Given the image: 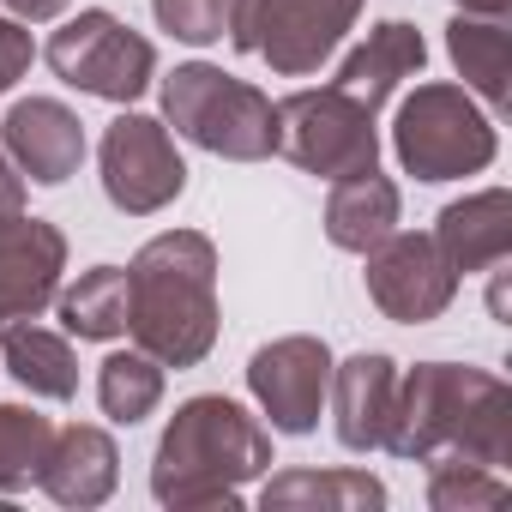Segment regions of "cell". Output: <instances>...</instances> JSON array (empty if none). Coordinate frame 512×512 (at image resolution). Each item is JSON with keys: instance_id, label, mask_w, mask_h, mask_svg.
Listing matches in <instances>:
<instances>
[{"instance_id": "484cf974", "label": "cell", "mask_w": 512, "mask_h": 512, "mask_svg": "<svg viewBox=\"0 0 512 512\" xmlns=\"http://www.w3.org/2000/svg\"><path fill=\"white\" fill-rule=\"evenodd\" d=\"M151 13H157V25H163L175 43L205 49V43H217L223 25H229V0H151Z\"/></svg>"}, {"instance_id": "ffe728a7", "label": "cell", "mask_w": 512, "mask_h": 512, "mask_svg": "<svg viewBox=\"0 0 512 512\" xmlns=\"http://www.w3.org/2000/svg\"><path fill=\"white\" fill-rule=\"evenodd\" d=\"M392 229H398V187L380 169H362V175L332 181V199H326V235H332V247L368 253Z\"/></svg>"}, {"instance_id": "603a6c76", "label": "cell", "mask_w": 512, "mask_h": 512, "mask_svg": "<svg viewBox=\"0 0 512 512\" xmlns=\"http://www.w3.org/2000/svg\"><path fill=\"white\" fill-rule=\"evenodd\" d=\"M97 404L109 422L133 428L145 422L157 404H163V362H151L145 350H115L103 368H97Z\"/></svg>"}, {"instance_id": "7a4b0ae2", "label": "cell", "mask_w": 512, "mask_h": 512, "mask_svg": "<svg viewBox=\"0 0 512 512\" xmlns=\"http://www.w3.org/2000/svg\"><path fill=\"white\" fill-rule=\"evenodd\" d=\"M127 338L163 368H199L217 344V247L199 229L151 235L127 266Z\"/></svg>"}, {"instance_id": "52a82bcc", "label": "cell", "mask_w": 512, "mask_h": 512, "mask_svg": "<svg viewBox=\"0 0 512 512\" xmlns=\"http://www.w3.org/2000/svg\"><path fill=\"white\" fill-rule=\"evenodd\" d=\"M278 109V151L320 175V181H344V175H362V169H380V127H374V109L356 103L350 91L338 85H320V91H296Z\"/></svg>"}, {"instance_id": "6da1fadb", "label": "cell", "mask_w": 512, "mask_h": 512, "mask_svg": "<svg viewBox=\"0 0 512 512\" xmlns=\"http://www.w3.org/2000/svg\"><path fill=\"white\" fill-rule=\"evenodd\" d=\"M386 452L398 458H470L500 470L512 458V392L488 368H458V362H416L398 374L392 422H386Z\"/></svg>"}, {"instance_id": "7c38bea8", "label": "cell", "mask_w": 512, "mask_h": 512, "mask_svg": "<svg viewBox=\"0 0 512 512\" xmlns=\"http://www.w3.org/2000/svg\"><path fill=\"white\" fill-rule=\"evenodd\" d=\"M67 272V235L43 217H7L0 223V320H37L61 296Z\"/></svg>"}, {"instance_id": "4316f807", "label": "cell", "mask_w": 512, "mask_h": 512, "mask_svg": "<svg viewBox=\"0 0 512 512\" xmlns=\"http://www.w3.org/2000/svg\"><path fill=\"white\" fill-rule=\"evenodd\" d=\"M31 55H37L31 31H25L13 13H0V91H13V85L31 73Z\"/></svg>"}, {"instance_id": "d4e9b609", "label": "cell", "mask_w": 512, "mask_h": 512, "mask_svg": "<svg viewBox=\"0 0 512 512\" xmlns=\"http://www.w3.org/2000/svg\"><path fill=\"white\" fill-rule=\"evenodd\" d=\"M506 500V476L470 458H428V506L434 512H488Z\"/></svg>"}, {"instance_id": "5bb4252c", "label": "cell", "mask_w": 512, "mask_h": 512, "mask_svg": "<svg viewBox=\"0 0 512 512\" xmlns=\"http://www.w3.org/2000/svg\"><path fill=\"white\" fill-rule=\"evenodd\" d=\"M332 428L344 452H374L386 440L392 422V398H398V368L380 350H362L350 362H332Z\"/></svg>"}, {"instance_id": "44dd1931", "label": "cell", "mask_w": 512, "mask_h": 512, "mask_svg": "<svg viewBox=\"0 0 512 512\" xmlns=\"http://www.w3.org/2000/svg\"><path fill=\"white\" fill-rule=\"evenodd\" d=\"M0 362L7 374L31 392V398H55L67 404L79 392V356L67 350V338L31 326V320H7V338H0Z\"/></svg>"}, {"instance_id": "5b68a950", "label": "cell", "mask_w": 512, "mask_h": 512, "mask_svg": "<svg viewBox=\"0 0 512 512\" xmlns=\"http://www.w3.org/2000/svg\"><path fill=\"white\" fill-rule=\"evenodd\" d=\"M392 151L416 181H458L494 163V121L464 85H416L398 103Z\"/></svg>"}, {"instance_id": "4dcf8cb0", "label": "cell", "mask_w": 512, "mask_h": 512, "mask_svg": "<svg viewBox=\"0 0 512 512\" xmlns=\"http://www.w3.org/2000/svg\"><path fill=\"white\" fill-rule=\"evenodd\" d=\"M0 163H7V151H0Z\"/></svg>"}, {"instance_id": "8992f818", "label": "cell", "mask_w": 512, "mask_h": 512, "mask_svg": "<svg viewBox=\"0 0 512 512\" xmlns=\"http://www.w3.org/2000/svg\"><path fill=\"white\" fill-rule=\"evenodd\" d=\"M362 0H229V43L266 61L278 79L320 73L350 37Z\"/></svg>"}, {"instance_id": "d6986e66", "label": "cell", "mask_w": 512, "mask_h": 512, "mask_svg": "<svg viewBox=\"0 0 512 512\" xmlns=\"http://www.w3.org/2000/svg\"><path fill=\"white\" fill-rule=\"evenodd\" d=\"M266 512H374L386 506V482L368 470H284L260 488Z\"/></svg>"}, {"instance_id": "30bf717a", "label": "cell", "mask_w": 512, "mask_h": 512, "mask_svg": "<svg viewBox=\"0 0 512 512\" xmlns=\"http://www.w3.org/2000/svg\"><path fill=\"white\" fill-rule=\"evenodd\" d=\"M368 296H374V308L386 314V320H398V326H428V320H440L446 308H452V296H458V272L440 260V247H434V235H410V229H392V235H380L368 253Z\"/></svg>"}, {"instance_id": "2e32d148", "label": "cell", "mask_w": 512, "mask_h": 512, "mask_svg": "<svg viewBox=\"0 0 512 512\" xmlns=\"http://www.w3.org/2000/svg\"><path fill=\"white\" fill-rule=\"evenodd\" d=\"M115 476H121V452L103 428L91 422H73V428H55V446L37 470V488L55 500V506H103L115 494Z\"/></svg>"}, {"instance_id": "f546056e", "label": "cell", "mask_w": 512, "mask_h": 512, "mask_svg": "<svg viewBox=\"0 0 512 512\" xmlns=\"http://www.w3.org/2000/svg\"><path fill=\"white\" fill-rule=\"evenodd\" d=\"M458 13H476V19H506L512 13V0H452Z\"/></svg>"}, {"instance_id": "3957f363", "label": "cell", "mask_w": 512, "mask_h": 512, "mask_svg": "<svg viewBox=\"0 0 512 512\" xmlns=\"http://www.w3.org/2000/svg\"><path fill=\"white\" fill-rule=\"evenodd\" d=\"M272 470V434L235 398H187L151 458V494L163 506H241V482Z\"/></svg>"}, {"instance_id": "9c48e42d", "label": "cell", "mask_w": 512, "mask_h": 512, "mask_svg": "<svg viewBox=\"0 0 512 512\" xmlns=\"http://www.w3.org/2000/svg\"><path fill=\"white\" fill-rule=\"evenodd\" d=\"M97 163H103V193H109V205L127 211V217H151V211L175 205L181 187H187V163H181L169 127L151 121V115H121V121H109V133H103V145H97Z\"/></svg>"}, {"instance_id": "8fae6325", "label": "cell", "mask_w": 512, "mask_h": 512, "mask_svg": "<svg viewBox=\"0 0 512 512\" xmlns=\"http://www.w3.org/2000/svg\"><path fill=\"white\" fill-rule=\"evenodd\" d=\"M247 392L260 398L278 434H314L332 392V350L320 338H278L247 362Z\"/></svg>"}, {"instance_id": "ac0fdd59", "label": "cell", "mask_w": 512, "mask_h": 512, "mask_svg": "<svg viewBox=\"0 0 512 512\" xmlns=\"http://www.w3.org/2000/svg\"><path fill=\"white\" fill-rule=\"evenodd\" d=\"M446 55L464 73V91L470 97H482L488 109H506L512 103V31H506V19L458 13L452 31H446Z\"/></svg>"}, {"instance_id": "7402d4cb", "label": "cell", "mask_w": 512, "mask_h": 512, "mask_svg": "<svg viewBox=\"0 0 512 512\" xmlns=\"http://www.w3.org/2000/svg\"><path fill=\"white\" fill-rule=\"evenodd\" d=\"M61 326L73 338H121L127 332V272L121 266H91L79 272V284L61 296Z\"/></svg>"}, {"instance_id": "277c9868", "label": "cell", "mask_w": 512, "mask_h": 512, "mask_svg": "<svg viewBox=\"0 0 512 512\" xmlns=\"http://www.w3.org/2000/svg\"><path fill=\"white\" fill-rule=\"evenodd\" d=\"M163 121L181 139H193L199 151L229 157V163H260L278 151L272 97L223 67H205V61H187L163 79Z\"/></svg>"}, {"instance_id": "83f0119b", "label": "cell", "mask_w": 512, "mask_h": 512, "mask_svg": "<svg viewBox=\"0 0 512 512\" xmlns=\"http://www.w3.org/2000/svg\"><path fill=\"white\" fill-rule=\"evenodd\" d=\"M7 13H13L19 25H49V19L67 13V0H7Z\"/></svg>"}, {"instance_id": "9a60e30c", "label": "cell", "mask_w": 512, "mask_h": 512, "mask_svg": "<svg viewBox=\"0 0 512 512\" xmlns=\"http://www.w3.org/2000/svg\"><path fill=\"white\" fill-rule=\"evenodd\" d=\"M434 247L440 260L464 278V272H494L506 253H512V193L506 187H482V193H464L452 199L440 217H434Z\"/></svg>"}, {"instance_id": "ba28073f", "label": "cell", "mask_w": 512, "mask_h": 512, "mask_svg": "<svg viewBox=\"0 0 512 512\" xmlns=\"http://www.w3.org/2000/svg\"><path fill=\"white\" fill-rule=\"evenodd\" d=\"M43 61L55 67L61 85H73L85 97H103V103H133L157 73V49L103 7H85L79 19H67L49 37Z\"/></svg>"}, {"instance_id": "4fadbf2b", "label": "cell", "mask_w": 512, "mask_h": 512, "mask_svg": "<svg viewBox=\"0 0 512 512\" xmlns=\"http://www.w3.org/2000/svg\"><path fill=\"white\" fill-rule=\"evenodd\" d=\"M0 151H7L13 169L31 175L37 187H61L85 163V121L55 97H25L0 121Z\"/></svg>"}, {"instance_id": "f1b7e54d", "label": "cell", "mask_w": 512, "mask_h": 512, "mask_svg": "<svg viewBox=\"0 0 512 512\" xmlns=\"http://www.w3.org/2000/svg\"><path fill=\"white\" fill-rule=\"evenodd\" d=\"M19 211H25V181H19L13 163H0V223L19 217Z\"/></svg>"}, {"instance_id": "cb8c5ba5", "label": "cell", "mask_w": 512, "mask_h": 512, "mask_svg": "<svg viewBox=\"0 0 512 512\" xmlns=\"http://www.w3.org/2000/svg\"><path fill=\"white\" fill-rule=\"evenodd\" d=\"M55 446V422L25 410V404H0V494H19L37 482L43 458Z\"/></svg>"}, {"instance_id": "e0dca14e", "label": "cell", "mask_w": 512, "mask_h": 512, "mask_svg": "<svg viewBox=\"0 0 512 512\" xmlns=\"http://www.w3.org/2000/svg\"><path fill=\"white\" fill-rule=\"evenodd\" d=\"M422 61H428V43H422V31L416 25H404V19H386V25H374L368 31V43L362 49H350V61L338 67V91H350L356 103H368V109H380L410 73H422Z\"/></svg>"}]
</instances>
